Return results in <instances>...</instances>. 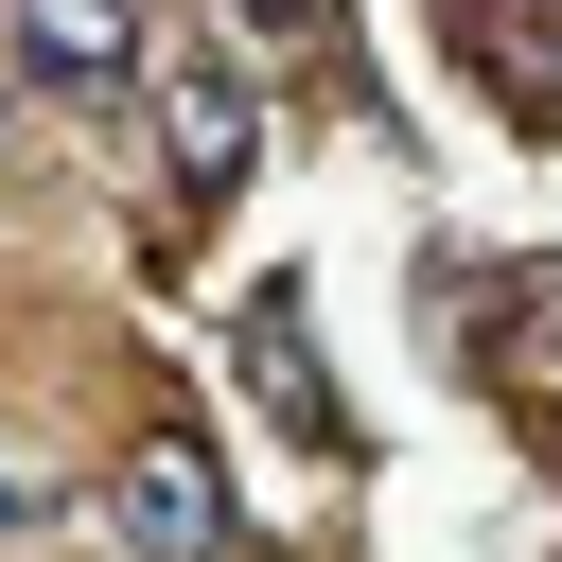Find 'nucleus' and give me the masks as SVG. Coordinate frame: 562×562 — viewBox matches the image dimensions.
<instances>
[{
    "label": "nucleus",
    "instance_id": "obj_1",
    "mask_svg": "<svg viewBox=\"0 0 562 562\" xmlns=\"http://www.w3.org/2000/svg\"><path fill=\"white\" fill-rule=\"evenodd\" d=\"M105 527H123V562H228V474L193 439H140L105 474Z\"/></svg>",
    "mask_w": 562,
    "mask_h": 562
},
{
    "label": "nucleus",
    "instance_id": "obj_2",
    "mask_svg": "<svg viewBox=\"0 0 562 562\" xmlns=\"http://www.w3.org/2000/svg\"><path fill=\"white\" fill-rule=\"evenodd\" d=\"M246 158H263V105L228 70H158V176H176V211H211Z\"/></svg>",
    "mask_w": 562,
    "mask_h": 562
},
{
    "label": "nucleus",
    "instance_id": "obj_3",
    "mask_svg": "<svg viewBox=\"0 0 562 562\" xmlns=\"http://www.w3.org/2000/svg\"><path fill=\"white\" fill-rule=\"evenodd\" d=\"M228 351H246V386H263V404H281V422H299L316 457H351V404H334V369H316V334H299V281H263Z\"/></svg>",
    "mask_w": 562,
    "mask_h": 562
},
{
    "label": "nucleus",
    "instance_id": "obj_4",
    "mask_svg": "<svg viewBox=\"0 0 562 562\" xmlns=\"http://www.w3.org/2000/svg\"><path fill=\"white\" fill-rule=\"evenodd\" d=\"M0 35H18V70H53V88H123V70H140V0H0Z\"/></svg>",
    "mask_w": 562,
    "mask_h": 562
},
{
    "label": "nucleus",
    "instance_id": "obj_5",
    "mask_svg": "<svg viewBox=\"0 0 562 562\" xmlns=\"http://www.w3.org/2000/svg\"><path fill=\"white\" fill-rule=\"evenodd\" d=\"M246 35H316V0H246Z\"/></svg>",
    "mask_w": 562,
    "mask_h": 562
},
{
    "label": "nucleus",
    "instance_id": "obj_6",
    "mask_svg": "<svg viewBox=\"0 0 562 562\" xmlns=\"http://www.w3.org/2000/svg\"><path fill=\"white\" fill-rule=\"evenodd\" d=\"M0 527H35V474H18V457H0Z\"/></svg>",
    "mask_w": 562,
    "mask_h": 562
}]
</instances>
